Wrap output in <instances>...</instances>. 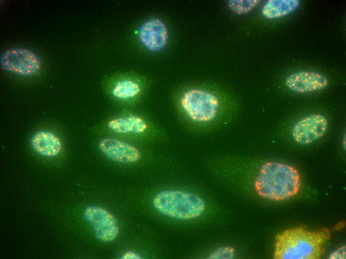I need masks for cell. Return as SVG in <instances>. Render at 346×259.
Masks as SVG:
<instances>
[{
  "label": "cell",
  "instance_id": "6da1fadb",
  "mask_svg": "<svg viewBox=\"0 0 346 259\" xmlns=\"http://www.w3.org/2000/svg\"><path fill=\"white\" fill-rule=\"evenodd\" d=\"M330 238L331 231L326 228L313 231L300 226L285 230L275 237L273 258L320 259Z\"/></svg>",
  "mask_w": 346,
  "mask_h": 259
},
{
  "label": "cell",
  "instance_id": "7a4b0ae2",
  "mask_svg": "<svg viewBox=\"0 0 346 259\" xmlns=\"http://www.w3.org/2000/svg\"><path fill=\"white\" fill-rule=\"evenodd\" d=\"M298 170L288 164L267 162L261 166L255 181L258 194L273 201H283L298 194L301 186Z\"/></svg>",
  "mask_w": 346,
  "mask_h": 259
},
{
  "label": "cell",
  "instance_id": "3957f363",
  "mask_svg": "<svg viewBox=\"0 0 346 259\" xmlns=\"http://www.w3.org/2000/svg\"><path fill=\"white\" fill-rule=\"evenodd\" d=\"M153 204L161 214L178 220H191L201 216L205 209L203 200L191 192L168 190L158 193Z\"/></svg>",
  "mask_w": 346,
  "mask_h": 259
},
{
  "label": "cell",
  "instance_id": "277c9868",
  "mask_svg": "<svg viewBox=\"0 0 346 259\" xmlns=\"http://www.w3.org/2000/svg\"><path fill=\"white\" fill-rule=\"evenodd\" d=\"M181 106L187 116L192 121L206 123L216 117L219 101L213 93L200 89L186 91L180 99Z\"/></svg>",
  "mask_w": 346,
  "mask_h": 259
},
{
  "label": "cell",
  "instance_id": "5b68a950",
  "mask_svg": "<svg viewBox=\"0 0 346 259\" xmlns=\"http://www.w3.org/2000/svg\"><path fill=\"white\" fill-rule=\"evenodd\" d=\"M0 63L4 70L24 77L35 74L41 65L40 59L36 53L21 47L5 50L0 56Z\"/></svg>",
  "mask_w": 346,
  "mask_h": 259
},
{
  "label": "cell",
  "instance_id": "8992f818",
  "mask_svg": "<svg viewBox=\"0 0 346 259\" xmlns=\"http://www.w3.org/2000/svg\"><path fill=\"white\" fill-rule=\"evenodd\" d=\"M84 217L91 225L96 237L104 242L114 240L119 233L115 218L110 212L99 207L90 206L84 211Z\"/></svg>",
  "mask_w": 346,
  "mask_h": 259
},
{
  "label": "cell",
  "instance_id": "52a82bcc",
  "mask_svg": "<svg viewBox=\"0 0 346 259\" xmlns=\"http://www.w3.org/2000/svg\"><path fill=\"white\" fill-rule=\"evenodd\" d=\"M328 128V121L324 115L313 114L299 120L293 126L291 134L300 144H310L322 137Z\"/></svg>",
  "mask_w": 346,
  "mask_h": 259
},
{
  "label": "cell",
  "instance_id": "ba28073f",
  "mask_svg": "<svg viewBox=\"0 0 346 259\" xmlns=\"http://www.w3.org/2000/svg\"><path fill=\"white\" fill-rule=\"evenodd\" d=\"M138 37L140 42L147 49L157 52L166 45L169 37L165 24L158 18H152L144 21L140 26Z\"/></svg>",
  "mask_w": 346,
  "mask_h": 259
},
{
  "label": "cell",
  "instance_id": "9c48e42d",
  "mask_svg": "<svg viewBox=\"0 0 346 259\" xmlns=\"http://www.w3.org/2000/svg\"><path fill=\"white\" fill-rule=\"evenodd\" d=\"M100 151L108 158L121 163H133L139 161L141 153L135 146L112 137L101 139L98 143Z\"/></svg>",
  "mask_w": 346,
  "mask_h": 259
},
{
  "label": "cell",
  "instance_id": "30bf717a",
  "mask_svg": "<svg viewBox=\"0 0 346 259\" xmlns=\"http://www.w3.org/2000/svg\"><path fill=\"white\" fill-rule=\"evenodd\" d=\"M285 84L294 92L307 93L325 89L328 85V80L319 72L304 70L289 74L285 80Z\"/></svg>",
  "mask_w": 346,
  "mask_h": 259
},
{
  "label": "cell",
  "instance_id": "8fae6325",
  "mask_svg": "<svg viewBox=\"0 0 346 259\" xmlns=\"http://www.w3.org/2000/svg\"><path fill=\"white\" fill-rule=\"evenodd\" d=\"M30 144L37 153L48 157L57 155L62 148V143L59 137L47 130L35 132L31 138Z\"/></svg>",
  "mask_w": 346,
  "mask_h": 259
},
{
  "label": "cell",
  "instance_id": "7c38bea8",
  "mask_svg": "<svg viewBox=\"0 0 346 259\" xmlns=\"http://www.w3.org/2000/svg\"><path fill=\"white\" fill-rule=\"evenodd\" d=\"M300 4L299 0H267L263 3L261 13L267 19L278 18L294 12Z\"/></svg>",
  "mask_w": 346,
  "mask_h": 259
},
{
  "label": "cell",
  "instance_id": "4fadbf2b",
  "mask_svg": "<svg viewBox=\"0 0 346 259\" xmlns=\"http://www.w3.org/2000/svg\"><path fill=\"white\" fill-rule=\"evenodd\" d=\"M109 128L113 131L119 133H142L147 129L146 122L137 116L129 115L110 121Z\"/></svg>",
  "mask_w": 346,
  "mask_h": 259
},
{
  "label": "cell",
  "instance_id": "5bb4252c",
  "mask_svg": "<svg viewBox=\"0 0 346 259\" xmlns=\"http://www.w3.org/2000/svg\"><path fill=\"white\" fill-rule=\"evenodd\" d=\"M140 91L138 83L131 80H120L114 86L112 93L113 95L120 99L133 98Z\"/></svg>",
  "mask_w": 346,
  "mask_h": 259
},
{
  "label": "cell",
  "instance_id": "9a60e30c",
  "mask_svg": "<svg viewBox=\"0 0 346 259\" xmlns=\"http://www.w3.org/2000/svg\"><path fill=\"white\" fill-rule=\"evenodd\" d=\"M260 1V0H229L227 3L233 12L244 15L253 10Z\"/></svg>",
  "mask_w": 346,
  "mask_h": 259
},
{
  "label": "cell",
  "instance_id": "2e32d148",
  "mask_svg": "<svg viewBox=\"0 0 346 259\" xmlns=\"http://www.w3.org/2000/svg\"><path fill=\"white\" fill-rule=\"evenodd\" d=\"M235 254L234 249L231 247H222L215 250L210 256L212 259H231Z\"/></svg>",
  "mask_w": 346,
  "mask_h": 259
},
{
  "label": "cell",
  "instance_id": "e0dca14e",
  "mask_svg": "<svg viewBox=\"0 0 346 259\" xmlns=\"http://www.w3.org/2000/svg\"><path fill=\"white\" fill-rule=\"evenodd\" d=\"M329 259H346V246H343L331 254Z\"/></svg>",
  "mask_w": 346,
  "mask_h": 259
},
{
  "label": "cell",
  "instance_id": "ac0fdd59",
  "mask_svg": "<svg viewBox=\"0 0 346 259\" xmlns=\"http://www.w3.org/2000/svg\"><path fill=\"white\" fill-rule=\"evenodd\" d=\"M123 259H140L141 257L140 255L132 251H128L124 253L121 257Z\"/></svg>",
  "mask_w": 346,
  "mask_h": 259
}]
</instances>
